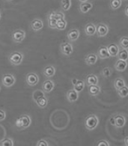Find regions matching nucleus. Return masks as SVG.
Segmentation results:
<instances>
[{"label": "nucleus", "mask_w": 128, "mask_h": 146, "mask_svg": "<svg viewBox=\"0 0 128 146\" xmlns=\"http://www.w3.org/2000/svg\"><path fill=\"white\" fill-rule=\"evenodd\" d=\"M66 97L67 100L70 103L76 102L79 98V93L73 88V89H70L67 92Z\"/></svg>", "instance_id": "11"}, {"label": "nucleus", "mask_w": 128, "mask_h": 146, "mask_svg": "<svg viewBox=\"0 0 128 146\" xmlns=\"http://www.w3.org/2000/svg\"><path fill=\"white\" fill-rule=\"evenodd\" d=\"M1 146H13L14 145V142L11 139H6L3 140L1 144Z\"/></svg>", "instance_id": "36"}, {"label": "nucleus", "mask_w": 128, "mask_h": 146, "mask_svg": "<svg viewBox=\"0 0 128 146\" xmlns=\"http://www.w3.org/2000/svg\"><path fill=\"white\" fill-rule=\"evenodd\" d=\"M43 27H44V23H43V21L41 20L34 19L31 23V28L32 29V30L35 31V32L41 30Z\"/></svg>", "instance_id": "12"}, {"label": "nucleus", "mask_w": 128, "mask_h": 146, "mask_svg": "<svg viewBox=\"0 0 128 146\" xmlns=\"http://www.w3.org/2000/svg\"><path fill=\"white\" fill-rule=\"evenodd\" d=\"M80 2H87L88 0H79Z\"/></svg>", "instance_id": "44"}, {"label": "nucleus", "mask_w": 128, "mask_h": 146, "mask_svg": "<svg viewBox=\"0 0 128 146\" xmlns=\"http://www.w3.org/2000/svg\"><path fill=\"white\" fill-rule=\"evenodd\" d=\"M67 27V22L64 19H62V20H58L56 22V29L58 30H64Z\"/></svg>", "instance_id": "26"}, {"label": "nucleus", "mask_w": 128, "mask_h": 146, "mask_svg": "<svg viewBox=\"0 0 128 146\" xmlns=\"http://www.w3.org/2000/svg\"><path fill=\"white\" fill-rule=\"evenodd\" d=\"M127 137H125V139H124V143H125V145L127 146L128 145V143H127Z\"/></svg>", "instance_id": "43"}, {"label": "nucleus", "mask_w": 128, "mask_h": 146, "mask_svg": "<svg viewBox=\"0 0 128 146\" xmlns=\"http://www.w3.org/2000/svg\"><path fill=\"white\" fill-rule=\"evenodd\" d=\"M56 22H57V20H55L53 17H50V16H48V26L50 28L56 29Z\"/></svg>", "instance_id": "35"}, {"label": "nucleus", "mask_w": 128, "mask_h": 146, "mask_svg": "<svg viewBox=\"0 0 128 146\" xmlns=\"http://www.w3.org/2000/svg\"><path fill=\"white\" fill-rule=\"evenodd\" d=\"M62 8L64 11H68L71 6V1L70 0H62Z\"/></svg>", "instance_id": "31"}, {"label": "nucleus", "mask_w": 128, "mask_h": 146, "mask_svg": "<svg viewBox=\"0 0 128 146\" xmlns=\"http://www.w3.org/2000/svg\"><path fill=\"white\" fill-rule=\"evenodd\" d=\"M26 37V32L23 30H16L13 32L12 40L15 43H20L24 40Z\"/></svg>", "instance_id": "7"}, {"label": "nucleus", "mask_w": 128, "mask_h": 146, "mask_svg": "<svg viewBox=\"0 0 128 146\" xmlns=\"http://www.w3.org/2000/svg\"><path fill=\"white\" fill-rule=\"evenodd\" d=\"M60 50L61 52L64 56H70L74 52V47L73 45L70 43L64 42L62 43L60 45Z\"/></svg>", "instance_id": "4"}, {"label": "nucleus", "mask_w": 128, "mask_h": 146, "mask_svg": "<svg viewBox=\"0 0 128 146\" xmlns=\"http://www.w3.org/2000/svg\"><path fill=\"white\" fill-rule=\"evenodd\" d=\"M97 56H98V57L101 59H105V58H108L110 57L108 50H107V47L105 46H100V48L98 49Z\"/></svg>", "instance_id": "13"}, {"label": "nucleus", "mask_w": 128, "mask_h": 146, "mask_svg": "<svg viewBox=\"0 0 128 146\" xmlns=\"http://www.w3.org/2000/svg\"><path fill=\"white\" fill-rule=\"evenodd\" d=\"M36 145L37 146H49L50 145H49L48 142H47V141H46V140L40 139V140H39L38 142H37Z\"/></svg>", "instance_id": "38"}, {"label": "nucleus", "mask_w": 128, "mask_h": 146, "mask_svg": "<svg viewBox=\"0 0 128 146\" xmlns=\"http://www.w3.org/2000/svg\"><path fill=\"white\" fill-rule=\"evenodd\" d=\"M1 17H2V14H1V12H0V19H1Z\"/></svg>", "instance_id": "45"}, {"label": "nucleus", "mask_w": 128, "mask_h": 146, "mask_svg": "<svg viewBox=\"0 0 128 146\" xmlns=\"http://www.w3.org/2000/svg\"><path fill=\"white\" fill-rule=\"evenodd\" d=\"M2 84L4 85L5 87H8H8H11L15 83L16 79H15V77L13 76L12 74H6L2 76Z\"/></svg>", "instance_id": "5"}, {"label": "nucleus", "mask_w": 128, "mask_h": 146, "mask_svg": "<svg viewBox=\"0 0 128 146\" xmlns=\"http://www.w3.org/2000/svg\"><path fill=\"white\" fill-rule=\"evenodd\" d=\"M125 15L126 16H128V6H126V8H125Z\"/></svg>", "instance_id": "42"}, {"label": "nucleus", "mask_w": 128, "mask_h": 146, "mask_svg": "<svg viewBox=\"0 0 128 146\" xmlns=\"http://www.w3.org/2000/svg\"><path fill=\"white\" fill-rule=\"evenodd\" d=\"M88 93L91 96H97L100 93V87L97 85H92L88 86Z\"/></svg>", "instance_id": "17"}, {"label": "nucleus", "mask_w": 128, "mask_h": 146, "mask_svg": "<svg viewBox=\"0 0 128 146\" xmlns=\"http://www.w3.org/2000/svg\"><path fill=\"white\" fill-rule=\"evenodd\" d=\"M92 8H93V4L88 1L85 2H81L80 5V11L82 14L88 13Z\"/></svg>", "instance_id": "15"}, {"label": "nucleus", "mask_w": 128, "mask_h": 146, "mask_svg": "<svg viewBox=\"0 0 128 146\" xmlns=\"http://www.w3.org/2000/svg\"><path fill=\"white\" fill-rule=\"evenodd\" d=\"M6 118V113L3 110H0V121H3Z\"/></svg>", "instance_id": "39"}, {"label": "nucleus", "mask_w": 128, "mask_h": 146, "mask_svg": "<svg viewBox=\"0 0 128 146\" xmlns=\"http://www.w3.org/2000/svg\"><path fill=\"white\" fill-rule=\"evenodd\" d=\"M43 96H45V95H44V91L37 90L33 93V94H32V98H33V100L35 102L38 98H40V97H43Z\"/></svg>", "instance_id": "32"}, {"label": "nucleus", "mask_w": 128, "mask_h": 146, "mask_svg": "<svg viewBox=\"0 0 128 146\" xmlns=\"http://www.w3.org/2000/svg\"><path fill=\"white\" fill-rule=\"evenodd\" d=\"M119 45L122 49L128 48V38L127 37H123L119 40Z\"/></svg>", "instance_id": "33"}, {"label": "nucleus", "mask_w": 128, "mask_h": 146, "mask_svg": "<svg viewBox=\"0 0 128 146\" xmlns=\"http://www.w3.org/2000/svg\"><path fill=\"white\" fill-rule=\"evenodd\" d=\"M8 59L13 65H19L22 63L23 59V56L20 52H14L11 53Z\"/></svg>", "instance_id": "3"}, {"label": "nucleus", "mask_w": 128, "mask_h": 146, "mask_svg": "<svg viewBox=\"0 0 128 146\" xmlns=\"http://www.w3.org/2000/svg\"><path fill=\"white\" fill-rule=\"evenodd\" d=\"M118 95L121 97V98H126L128 94V88L126 86H123L122 88H119L118 89Z\"/></svg>", "instance_id": "28"}, {"label": "nucleus", "mask_w": 128, "mask_h": 146, "mask_svg": "<svg viewBox=\"0 0 128 146\" xmlns=\"http://www.w3.org/2000/svg\"><path fill=\"white\" fill-rule=\"evenodd\" d=\"M55 88V83L53 81L50 80H47L43 82L42 88L44 93H50L52 92Z\"/></svg>", "instance_id": "10"}, {"label": "nucleus", "mask_w": 128, "mask_h": 146, "mask_svg": "<svg viewBox=\"0 0 128 146\" xmlns=\"http://www.w3.org/2000/svg\"><path fill=\"white\" fill-rule=\"evenodd\" d=\"M110 123H111V124H112V125H115V121H114V117L112 116V118H110Z\"/></svg>", "instance_id": "41"}, {"label": "nucleus", "mask_w": 128, "mask_h": 146, "mask_svg": "<svg viewBox=\"0 0 128 146\" xmlns=\"http://www.w3.org/2000/svg\"><path fill=\"white\" fill-rule=\"evenodd\" d=\"M39 82V77L34 73H29L26 75V82L29 86H36Z\"/></svg>", "instance_id": "6"}, {"label": "nucleus", "mask_w": 128, "mask_h": 146, "mask_svg": "<svg viewBox=\"0 0 128 146\" xmlns=\"http://www.w3.org/2000/svg\"><path fill=\"white\" fill-rule=\"evenodd\" d=\"M109 28L104 23H99L97 26H96V33L98 37H104L108 34Z\"/></svg>", "instance_id": "8"}, {"label": "nucleus", "mask_w": 128, "mask_h": 146, "mask_svg": "<svg viewBox=\"0 0 128 146\" xmlns=\"http://www.w3.org/2000/svg\"><path fill=\"white\" fill-rule=\"evenodd\" d=\"M77 79H76V78H73L72 79V80H71V82H72V85L73 86H74V85H75L76 83V82H77Z\"/></svg>", "instance_id": "40"}, {"label": "nucleus", "mask_w": 128, "mask_h": 146, "mask_svg": "<svg viewBox=\"0 0 128 146\" xmlns=\"http://www.w3.org/2000/svg\"><path fill=\"white\" fill-rule=\"evenodd\" d=\"M36 104L38 106V107H40L41 109L45 108L46 106H47V104H48V100L46 99V98L45 96L40 97V98H38V100L35 101Z\"/></svg>", "instance_id": "23"}, {"label": "nucleus", "mask_w": 128, "mask_h": 146, "mask_svg": "<svg viewBox=\"0 0 128 146\" xmlns=\"http://www.w3.org/2000/svg\"><path fill=\"white\" fill-rule=\"evenodd\" d=\"M112 73V70L109 68H105L102 70V76H104L105 78H109L111 76Z\"/></svg>", "instance_id": "34"}, {"label": "nucleus", "mask_w": 128, "mask_h": 146, "mask_svg": "<svg viewBox=\"0 0 128 146\" xmlns=\"http://www.w3.org/2000/svg\"><path fill=\"white\" fill-rule=\"evenodd\" d=\"M6 1H8V2H11V1H12V0H6Z\"/></svg>", "instance_id": "46"}, {"label": "nucleus", "mask_w": 128, "mask_h": 146, "mask_svg": "<svg viewBox=\"0 0 128 146\" xmlns=\"http://www.w3.org/2000/svg\"><path fill=\"white\" fill-rule=\"evenodd\" d=\"M125 86V82L122 78H117L114 81V87L116 90L122 88L123 86Z\"/></svg>", "instance_id": "27"}, {"label": "nucleus", "mask_w": 128, "mask_h": 146, "mask_svg": "<svg viewBox=\"0 0 128 146\" xmlns=\"http://www.w3.org/2000/svg\"><path fill=\"white\" fill-rule=\"evenodd\" d=\"M56 74V68L53 66L49 65L44 68V74L46 77H52Z\"/></svg>", "instance_id": "22"}, {"label": "nucleus", "mask_w": 128, "mask_h": 146, "mask_svg": "<svg viewBox=\"0 0 128 146\" xmlns=\"http://www.w3.org/2000/svg\"><path fill=\"white\" fill-rule=\"evenodd\" d=\"M110 6L113 10H116L121 6V0H111Z\"/></svg>", "instance_id": "29"}, {"label": "nucleus", "mask_w": 128, "mask_h": 146, "mask_svg": "<svg viewBox=\"0 0 128 146\" xmlns=\"http://www.w3.org/2000/svg\"><path fill=\"white\" fill-rule=\"evenodd\" d=\"M85 61H86V64H88V65H93L97 61V56L96 54H94V53L88 54L86 56Z\"/></svg>", "instance_id": "19"}, {"label": "nucleus", "mask_w": 128, "mask_h": 146, "mask_svg": "<svg viewBox=\"0 0 128 146\" xmlns=\"http://www.w3.org/2000/svg\"><path fill=\"white\" fill-rule=\"evenodd\" d=\"M68 38L71 41H75L79 38L80 37V32H79L78 29H71L69 32H68Z\"/></svg>", "instance_id": "16"}, {"label": "nucleus", "mask_w": 128, "mask_h": 146, "mask_svg": "<svg viewBox=\"0 0 128 146\" xmlns=\"http://www.w3.org/2000/svg\"><path fill=\"white\" fill-rule=\"evenodd\" d=\"M99 80H98L97 76L94 74H89L86 76V84L88 86H92V85H97L98 84Z\"/></svg>", "instance_id": "20"}, {"label": "nucleus", "mask_w": 128, "mask_h": 146, "mask_svg": "<svg viewBox=\"0 0 128 146\" xmlns=\"http://www.w3.org/2000/svg\"><path fill=\"white\" fill-rule=\"evenodd\" d=\"M97 146H109L110 144L108 141L102 139V140H100V141H98V142H97Z\"/></svg>", "instance_id": "37"}, {"label": "nucleus", "mask_w": 128, "mask_h": 146, "mask_svg": "<svg viewBox=\"0 0 128 146\" xmlns=\"http://www.w3.org/2000/svg\"><path fill=\"white\" fill-rule=\"evenodd\" d=\"M49 16L52 17L55 20H56L57 21L59 20H62V19H64V14L62 12H52L51 14H49Z\"/></svg>", "instance_id": "30"}, {"label": "nucleus", "mask_w": 128, "mask_h": 146, "mask_svg": "<svg viewBox=\"0 0 128 146\" xmlns=\"http://www.w3.org/2000/svg\"><path fill=\"white\" fill-rule=\"evenodd\" d=\"M107 47V50H108L109 54L110 56L112 57H115L117 56L118 53V51H119V47L116 44H109Z\"/></svg>", "instance_id": "14"}, {"label": "nucleus", "mask_w": 128, "mask_h": 146, "mask_svg": "<svg viewBox=\"0 0 128 146\" xmlns=\"http://www.w3.org/2000/svg\"><path fill=\"white\" fill-rule=\"evenodd\" d=\"M31 123H32V120H31L30 117L27 115H23L17 119L15 125L18 129L24 130L30 126Z\"/></svg>", "instance_id": "1"}, {"label": "nucleus", "mask_w": 128, "mask_h": 146, "mask_svg": "<svg viewBox=\"0 0 128 146\" xmlns=\"http://www.w3.org/2000/svg\"><path fill=\"white\" fill-rule=\"evenodd\" d=\"M99 124V119L95 115H89L85 119V126L88 130H92L95 129Z\"/></svg>", "instance_id": "2"}, {"label": "nucleus", "mask_w": 128, "mask_h": 146, "mask_svg": "<svg viewBox=\"0 0 128 146\" xmlns=\"http://www.w3.org/2000/svg\"><path fill=\"white\" fill-rule=\"evenodd\" d=\"M117 56H118V59H120V60H124V61L127 60L128 52L127 49H122L121 50H119Z\"/></svg>", "instance_id": "24"}, {"label": "nucleus", "mask_w": 128, "mask_h": 146, "mask_svg": "<svg viewBox=\"0 0 128 146\" xmlns=\"http://www.w3.org/2000/svg\"><path fill=\"white\" fill-rule=\"evenodd\" d=\"M74 89L76 92H81L85 88V82L82 80H77V82L75 85H74Z\"/></svg>", "instance_id": "25"}, {"label": "nucleus", "mask_w": 128, "mask_h": 146, "mask_svg": "<svg viewBox=\"0 0 128 146\" xmlns=\"http://www.w3.org/2000/svg\"><path fill=\"white\" fill-rule=\"evenodd\" d=\"M125 1H126V0H125Z\"/></svg>", "instance_id": "47"}, {"label": "nucleus", "mask_w": 128, "mask_h": 146, "mask_svg": "<svg viewBox=\"0 0 128 146\" xmlns=\"http://www.w3.org/2000/svg\"><path fill=\"white\" fill-rule=\"evenodd\" d=\"M113 117H114L115 126L117 127H123L124 126V124L126 123V118L123 115L116 114Z\"/></svg>", "instance_id": "9"}, {"label": "nucleus", "mask_w": 128, "mask_h": 146, "mask_svg": "<svg viewBox=\"0 0 128 146\" xmlns=\"http://www.w3.org/2000/svg\"><path fill=\"white\" fill-rule=\"evenodd\" d=\"M85 32L88 36L94 35L96 33V26L93 23H88L85 27Z\"/></svg>", "instance_id": "18"}, {"label": "nucleus", "mask_w": 128, "mask_h": 146, "mask_svg": "<svg viewBox=\"0 0 128 146\" xmlns=\"http://www.w3.org/2000/svg\"><path fill=\"white\" fill-rule=\"evenodd\" d=\"M127 61L118 59V60L116 62L115 64V68L116 70L122 72V71H124V70H125V69L127 68Z\"/></svg>", "instance_id": "21"}]
</instances>
